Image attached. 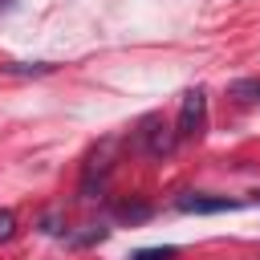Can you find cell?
Wrapping results in <instances>:
<instances>
[{
	"label": "cell",
	"instance_id": "obj_1",
	"mask_svg": "<svg viewBox=\"0 0 260 260\" xmlns=\"http://www.w3.org/2000/svg\"><path fill=\"white\" fill-rule=\"evenodd\" d=\"M203 126H207V98H203V89H187V93H183V106H179V126H175V134H179V138H199Z\"/></svg>",
	"mask_w": 260,
	"mask_h": 260
},
{
	"label": "cell",
	"instance_id": "obj_2",
	"mask_svg": "<svg viewBox=\"0 0 260 260\" xmlns=\"http://www.w3.org/2000/svg\"><path fill=\"white\" fill-rule=\"evenodd\" d=\"M232 199H207V195H179V211H228Z\"/></svg>",
	"mask_w": 260,
	"mask_h": 260
},
{
	"label": "cell",
	"instance_id": "obj_3",
	"mask_svg": "<svg viewBox=\"0 0 260 260\" xmlns=\"http://www.w3.org/2000/svg\"><path fill=\"white\" fill-rule=\"evenodd\" d=\"M114 215L126 219V223H138V219H150V203H118Z\"/></svg>",
	"mask_w": 260,
	"mask_h": 260
},
{
	"label": "cell",
	"instance_id": "obj_4",
	"mask_svg": "<svg viewBox=\"0 0 260 260\" xmlns=\"http://www.w3.org/2000/svg\"><path fill=\"white\" fill-rule=\"evenodd\" d=\"M171 146H175V142H171V134H167V126H162V130H150V150H154V154H167Z\"/></svg>",
	"mask_w": 260,
	"mask_h": 260
},
{
	"label": "cell",
	"instance_id": "obj_5",
	"mask_svg": "<svg viewBox=\"0 0 260 260\" xmlns=\"http://www.w3.org/2000/svg\"><path fill=\"white\" fill-rule=\"evenodd\" d=\"M130 260H175V248H142Z\"/></svg>",
	"mask_w": 260,
	"mask_h": 260
},
{
	"label": "cell",
	"instance_id": "obj_6",
	"mask_svg": "<svg viewBox=\"0 0 260 260\" xmlns=\"http://www.w3.org/2000/svg\"><path fill=\"white\" fill-rule=\"evenodd\" d=\"M16 236V215L8 207H0V240H12Z\"/></svg>",
	"mask_w": 260,
	"mask_h": 260
}]
</instances>
